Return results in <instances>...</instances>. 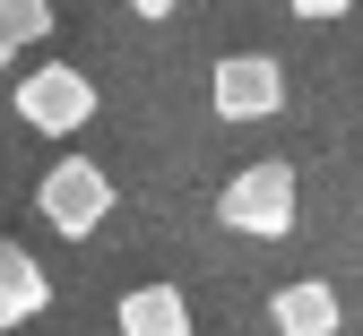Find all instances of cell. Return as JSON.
Masks as SVG:
<instances>
[{
  "instance_id": "5b68a950",
  "label": "cell",
  "mask_w": 363,
  "mask_h": 336,
  "mask_svg": "<svg viewBox=\"0 0 363 336\" xmlns=\"http://www.w3.org/2000/svg\"><path fill=\"white\" fill-rule=\"evenodd\" d=\"M337 319H346V302H337L329 276H294L268 294V328L277 336H337Z\"/></svg>"
},
{
  "instance_id": "ba28073f",
  "label": "cell",
  "mask_w": 363,
  "mask_h": 336,
  "mask_svg": "<svg viewBox=\"0 0 363 336\" xmlns=\"http://www.w3.org/2000/svg\"><path fill=\"white\" fill-rule=\"evenodd\" d=\"M43 35H52V0H0V69Z\"/></svg>"
},
{
  "instance_id": "277c9868",
  "label": "cell",
  "mask_w": 363,
  "mask_h": 336,
  "mask_svg": "<svg viewBox=\"0 0 363 336\" xmlns=\"http://www.w3.org/2000/svg\"><path fill=\"white\" fill-rule=\"evenodd\" d=\"M208 104L216 121H268V112H286V69L268 52H225L208 69Z\"/></svg>"
},
{
  "instance_id": "3957f363",
  "label": "cell",
  "mask_w": 363,
  "mask_h": 336,
  "mask_svg": "<svg viewBox=\"0 0 363 336\" xmlns=\"http://www.w3.org/2000/svg\"><path fill=\"white\" fill-rule=\"evenodd\" d=\"M18 121L43 129V138L86 129V121H96V78L69 69V61H35V69L18 78Z\"/></svg>"
},
{
  "instance_id": "6da1fadb",
  "label": "cell",
  "mask_w": 363,
  "mask_h": 336,
  "mask_svg": "<svg viewBox=\"0 0 363 336\" xmlns=\"http://www.w3.org/2000/svg\"><path fill=\"white\" fill-rule=\"evenodd\" d=\"M216 216H225V233H242V242H286L294 233V164H277V156L242 164L216 190Z\"/></svg>"
},
{
  "instance_id": "7a4b0ae2",
  "label": "cell",
  "mask_w": 363,
  "mask_h": 336,
  "mask_svg": "<svg viewBox=\"0 0 363 336\" xmlns=\"http://www.w3.org/2000/svg\"><path fill=\"white\" fill-rule=\"evenodd\" d=\"M35 216L61 233V242H86L104 216H113V181H104V164H86V156H61L52 173L35 181Z\"/></svg>"
},
{
  "instance_id": "30bf717a",
  "label": "cell",
  "mask_w": 363,
  "mask_h": 336,
  "mask_svg": "<svg viewBox=\"0 0 363 336\" xmlns=\"http://www.w3.org/2000/svg\"><path fill=\"white\" fill-rule=\"evenodd\" d=\"M121 9H130V18H173L182 0H121Z\"/></svg>"
},
{
  "instance_id": "52a82bcc",
  "label": "cell",
  "mask_w": 363,
  "mask_h": 336,
  "mask_svg": "<svg viewBox=\"0 0 363 336\" xmlns=\"http://www.w3.org/2000/svg\"><path fill=\"white\" fill-rule=\"evenodd\" d=\"M43 302H52V284H43L35 250H26V242H0V336H9V328H26Z\"/></svg>"
},
{
  "instance_id": "8992f818",
  "label": "cell",
  "mask_w": 363,
  "mask_h": 336,
  "mask_svg": "<svg viewBox=\"0 0 363 336\" xmlns=\"http://www.w3.org/2000/svg\"><path fill=\"white\" fill-rule=\"evenodd\" d=\"M113 328L121 336H191V294H182V284H130Z\"/></svg>"
},
{
  "instance_id": "9c48e42d",
  "label": "cell",
  "mask_w": 363,
  "mask_h": 336,
  "mask_svg": "<svg viewBox=\"0 0 363 336\" xmlns=\"http://www.w3.org/2000/svg\"><path fill=\"white\" fill-rule=\"evenodd\" d=\"M286 9H294V18H311V26H329V18H346V9H354V0H286Z\"/></svg>"
}]
</instances>
